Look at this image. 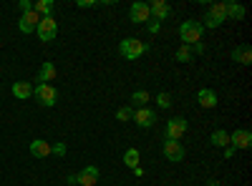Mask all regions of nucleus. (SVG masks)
Returning a JSON list of instances; mask_svg holds the SVG:
<instances>
[{
  "instance_id": "obj_10",
  "label": "nucleus",
  "mask_w": 252,
  "mask_h": 186,
  "mask_svg": "<svg viewBox=\"0 0 252 186\" xmlns=\"http://www.w3.org/2000/svg\"><path fill=\"white\" fill-rule=\"evenodd\" d=\"M38 23H40V15H38L35 10H28V13L20 15L18 28H20V33H33V30L38 28Z\"/></svg>"
},
{
  "instance_id": "obj_19",
  "label": "nucleus",
  "mask_w": 252,
  "mask_h": 186,
  "mask_svg": "<svg viewBox=\"0 0 252 186\" xmlns=\"http://www.w3.org/2000/svg\"><path fill=\"white\" fill-rule=\"evenodd\" d=\"M209 143L217 146V149H227L229 146V133L222 131V129H217V131H212V136H209Z\"/></svg>"
},
{
  "instance_id": "obj_4",
  "label": "nucleus",
  "mask_w": 252,
  "mask_h": 186,
  "mask_svg": "<svg viewBox=\"0 0 252 186\" xmlns=\"http://www.w3.org/2000/svg\"><path fill=\"white\" fill-rule=\"evenodd\" d=\"M227 20V10H224V3H215V5H209V10H207V15H204V28H217V26H222Z\"/></svg>"
},
{
  "instance_id": "obj_15",
  "label": "nucleus",
  "mask_w": 252,
  "mask_h": 186,
  "mask_svg": "<svg viewBox=\"0 0 252 186\" xmlns=\"http://www.w3.org/2000/svg\"><path fill=\"white\" fill-rule=\"evenodd\" d=\"M31 154H33L35 159H46V156H51V143L43 141V138L31 141Z\"/></svg>"
},
{
  "instance_id": "obj_5",
  "label": "nucleus",
  "mask_w": 252,
  "mask_h": 186,
  "mask_svg": "<svg viewBox=\"0 0 252 186\" xmlns=\"http://www.w3.org/2000/svg\"><path fill=\"white\" fill-rule=\"evenodd\" d=\"M187 131V118L177 116V118H169L166 121V126H164V138L166 141H179Z\"/></svg>"
},
{
  "instance_id": "obj_12",
  "label": "nucleus",
  "mask_w": 252,
  "mask_h": 186,
  "mask_svg": "<svg viewBox=\"0 0 252 186\" xmlns=\"http://www.w3.org/2000/svg\"><path fill=\"white\" fill-rule=\"evenodd\" d=\"M149 15H154V20H166L172 15V5L166 3V0H154V3H149Z\"/></svg>"
},
{
  "instance_id": "obj_8",
  "label": "nucleus",
  "mask_w": 252,
  "mask_h": 186,
  "mask_svg": "<svg viewBox=\"0 0 252 186\" xmlns=\"http://www.w3.org/2000/svg\"><path fill=\"white\" fill-rule=\"evenodd\" d=\"M229 146H232L235 151L237 149H250L252 146V133L247 129H237L235 133H229Z\"/></svg>"
},
{
  "instance_id": "obj_3",
  "label": "nucleus",
  "mask_w": 252,
  "mask_h": 186,
  "mask_svg": "<svg viewBox=\"0 0 252 186\" xmlns=\"http://www.w3.org/2000/svg\"><path fill=\"white\" fill-rule=\"evenodd\" d=\"M33 96L38 98L40 106H46V108H53V106H56V101H58V91H56L51 83H35Z\"/></svg>"
},
{
  "instance_id": "obj_27",
  "label": "nucleus",
  "mask_w": 252,
  "mask_h": 186,
  "mask_svg": "<svg viewBox=\"0 0 252 186\" xmlns=\"http://www.w3.org/2000/svg\"><path fill=\"white\" fill-rule=\"evenodd\" d=\"M66 151H68V146L63 141H56V146H51V154H56V156H66Z\"/></svg>"
},
{
  "instance_id": "obj_14",
  "label": "nucleus",
  "mask_w": 252,
  "mask_h": 186,
  "mask_svg": "<svg viewBox=\"0 0 252 186\" xmlns=\"http://www.w3.org/2000/svg\"><path fill=\"white\" fill-rule=\"evenodd\" d=\"M197 103H199L202 108H215L217 106V93L212 88H202L197 93Z\"/></svg>"
},
{
  "instance_id": "obj_7",
  "label": "nucleus",
  "mask_w": 252,
  "mask_h": 186,
  "mask_svg": "<svg viewBox=\"0 0 252 186\" xmlns=\"http://www.w3.org/2000/svg\"><path fill=\"white\" fill-rule=\"evenodd\" d=\"M129 18L131 23H149L152 15H149V3H141V0H136V3L129 8Z\"/></svg>"
},
{
  "instance_id": "obj_13",
  "label": "nucleus",
  "mask_w": 252,
  "mask_h": 186,
  "mask_svg": "<svg viewBox=\"0 0 252 186\" xmlns=\"http://www.w3.org/2000/svg\"><path fill=\"white\" fill-rule=\"evenodd\" d=\"M98 176H101V174H98L96 166H86V169L76 176V184H78V186H96Z\"/></svg>"
},
{
  "instance_id": "obj_24",
  "label": "nucleus",
  "mask_w": 252,
  "mask_h": 186,
  "mask_svg": "<svg viewBox=\"0 0 252 186\" xmlns=\"http://www.w3.org/2000/svg\"><path fill=\"white\" fill-rule=\"evenodd\" d=\"M177 60H179V63H189V60H192V48L182 46V48L177 51Z\"/></svg>"
},
{
  "instance_id": "obj_11",
  "label": "nucleus",
  "mask_w": 252,
  "mask_h": 186,
  "mask_svg": "<svg viewBox=\"0 0 252 186\" xmlns=\"http://www.w3.org/2000/svg\"><path fill=\"white\" fill-rule=\"evenodd\" d=\"M131 121H136V126H139V129H152V126H154V121H157V113H154L152 108H136Z\"/></svg>"
},
{
  "instance_id": "obj_9",
  "label": "nucleus",
  "mask_w": 252,
  "mask_h": 186,
  "mask_svg": "<svg viewBox=\"0 0 252 186\" xmlns=\"http://www.w3.org/2000/svg\"><path fill=\"white\" fill-rule=\"evenodd\" d=\"M164 159L166 161H174V163H179L182 159H184V146L179 141H164Z\"/></svg>"
},
{
  "instance_id": "obj_2",
  "label": "nucleus",
  "mask_w": 252,
  "mask_h": 186,
  "mask_svg": "<svg viewBox=\"0 0 252 186\" xmlns=\"http://www.w3.org/2000/svg\"><path fill=\"white\" fill-rule=\"evenodd\" d=\"M119 51H121V55L126 60H136V58H141L146 51H149V46H146L144 40H139V38H124L119 43Z\"/></svg>"
},
{
  "instance_id": "obj_20",
  "label": "nucleus",
  "mask_w": 252,
  "mask_h": 186,
  "mask_svg": "<svg viewBox=\"0 0 252 186\" xmlns=\"http://www.w3.org/2000/svg\"><path fill=\"white\" fill-rule=\"evenodd\" d=\"M224 10H227V20H242L245 18V8L240 3H224Z\"/></svg>"
},
{
  "instance_id": "obj_18",
  "label": "nucleus",
  "mask_w": 252,
  "mask_h": 186,
  "mask_svg": "<svg viewBox=\"0 0 252 186\" xmlns=\"http://www.w3.org/2000/svg\"><path fill=\"white\" fill-rule=\"evenodd\" d=\"M51 80H56V66L51 63V60H46V63L40 66V73H38V83H51Z\"/></svg>"
},
{
  "instance_id": "obj_17",
  "label": "nucleus",
  "mask_w": 252,
  "mask_h": 186,
  "mask_svg": "<svg viewBox=\"0 0 252 186\" xmlns=\"http://www.w3.org/2000/svg\"><path fill=\"white\" fill-rule=\"evenodd\" d=\"M13 96L26 101V98L33 96V86L28 83V80H15V83H13Z\"/></svg>"
},
{
  "instance_id": "obj_26",
  "label": "nucleus",
  "mask_w": 252,
  "mask_h": 186,
  "mask_svg": "<svg viewBox=\"0 0 252 186\" xmlns=\"http://www.w3.org/2000/svg\"><path fill=\"white\" fill-rule=\"evenodd\" d=\"M157 106H159V108H172V96L161 91V93L157 96Z\"/></svg>"
},
{
  "instance_id": "obj_28",
  "label": "nucleus",
  "mask_w": 252,
  "mask_h": 186,
  "mask_svg": "<svg viewBox=\"0 0 252 186\" xmlns=\"http://www.w3.org/2000/svg\"><path fill=\"white\" fill-rule=\"evenodd\" d=\"M146 30H149L152 35H157L161 30V23H159V20H149V23H146Z\"/></svg>"
},
{
  "instance_id": "obj_1",
  "label": "nucleus",
  "mask_w": 252,
  "mask_h": 186,
  "mask_svg": "<svg viewBox=\"0 0 252 186\" xmlns=\"http://www.w3.org/2000/svg\"><path fill=\"white\" fill-rule=\"evenodd\" d=\"M202 33H204V26L199 23V20H184V23L179 26V38L184 46H194L202 40Z\"/></svg>"
},
{
  "instance_id": "obj_25",
  "label": "nucleus",
  "mask_w": 252,
  "mask_h": 186,
  "mask_svg": "<svg viewBox=\"0 0 252 186\" xmlns=\"http://www.w3.org/2000/svg\"><path fill=\"white\" fill-rule=\"evenodd\" d=\"M131 118H134V108L131 106H124V108L116 111V121H131Z\"/></svg>"
},
{
  "instance_id": "obj_30",
  "label": "nucleus",
  "mask_w": 252,
  "mask_h": 186,
  "mask_svg": "<svg viewBox=\"0 0 252 186\" xmlns=\"http://www.w3.org/2000/svg\"><path fill=\"white\" fill-rule=\"evenodd\" d=\"M189 48H194L197 53H204V43H194V46H189ZM194 51H192V53H194Z\"/></svg>"
},
{
  "instance_id": "obj_23",
  "label": "nucleus",
  "mask_w": 252,
  "mask_h": 186,
  "mask_svg": "<svg viewBox=\"0 0 252 186\" xmlns=\"http://www.w3.org/2000/svg\"><path fill=\"white\" fill-rule=\"evenodd\" d=\"M131 101L136 103L139 108H146V103H149V91H144V88L134 91V93H131Z\"/></svg>"
},
{
  "instance_id": "obj_21",
  "label": "nucleus",
  "mask_w": 252,
  "mask_h": 186,
  "mask_svg": "<svg viewBox=\"0 0 252 186\" xmlns=\"http://www.w3.org/2000/svg\"><path fill=\"white\" fill-rule=\"evenodd\" d=\"M33 10H35L40 18L53 15V0H35V3H33Z\"/></svg>"
},
{
  "instance_id": "obj_29",
  "label": "nucleus",
  "mask_w": 252,
  "mask_h": 186,
  "mask_svg": "<svg viewBox=\"0 0 252 186\" xmlns=\"http://www.w3.org/2000/svg\"><path fill=\"white\" fill-rule=\"evenodd\" d=\"M18 8H20V13H28V10H33V3H31V0H20Z\"/></svg>"
},
{
  "instance_id": "obj_22",
  "label": "nucleus",
  "mask_w": 252,
  "mask_h": 186,
  "mask_svg": "<svg viewBox=\"0 0 252 186\" xmlns=\"http://www.w3.org/2000/svg\"><path fill=\"white\" fill-rule=\"evenodd\" d=\"M139 159H141L139 149H129V151L124 154V163H126L129 169H136V166H139Z\"/></svg>"
},
{
  "instance_id": "obj_31",
  "label": "nucleus",
  "mask_w": 252,
  "mask_h": 186,
  "mask_svg": "<svg viewBox=\"0 0 252 186\" xmlns=\"http://www.w3.org/2000/svg\"><path fill=\"white\" fill-rule=\"evenodd\" d=\"M232 156H235V149L227 146V149H224V159H232Z\"/></svg>"
},
{
  "instance_id": "obj_32",
  "label": "nucleus",
  "mask_w": 252,
  "mask_h": 186,
  "mask_svg": "<svg viewBox=\"0 0 252 186\" xmlns=\"http://www.w3.org/2000/svg\"><path fill=\"white\" fill-rule=\"evenodd\" d=\"M131 171H134V176H144V169H141V166H136V169H131Z\"/></svg>"
},
{
  "instance_id": "obj_16",
  "label": "nucleus",
  "mask_w": 252,
  "mask_h": 186,
  "mask_svg": "<svg viewBox=\"0 0 252 186\" xmlns=\"http://www.w3.org/2000/svg\"><path fill=\"white\" fill-rule=\"evenodd\" d=\"M232 60L235 63H242V66H250L252 63V48L250 46H237L232 51Z\"/></svg>"
},
{
  "instance_id": "obj_6",
  "label": "nucleus",
  "mask_w": 252,
  "mask_h": 186,
  "mask_svg": "<svg viewBox=\"0 0 252 186\" xmlns=\"http://www.w3.org/2000/svg\"><path fill=\"white\" fill-rule=\"evenodd\" d=\"M35 33H38V38L40 40H56V33H58V23H56V18L53 15H46V18H40V23H38V28H35Z\"/></svg>"
},
{
  "instance_id": "obj_33",
  "label": "nucleus",
  "mask_w": 252,
  "mask_h": 186,
  "mask_svg": "<svg viewBox=\"0 0 252 186\" xmlns=\"http://www.w3.org/2000/svg\"><path fill=\"white\" fill-rule=\"evenodd\" d=\"M207 186H220V184H217L215 179H209V181H207Z\"/></svg>"
}]
</instances>
